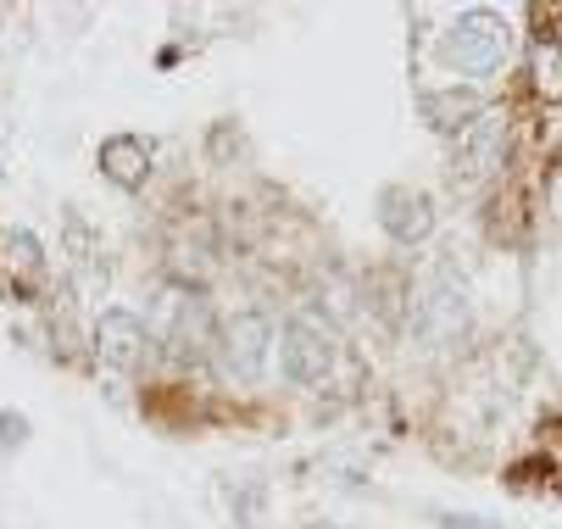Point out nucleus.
<instances>
[{
    "mask_svg": "<svg viewBox=\"0 0 562 529\" xmlns=\"http://www.w3.org/2000/svg\"><path fill=\"white\" fill-rule=\"evenodd\" d=\"M268 362V324L262 318H239L223 340V373L228 380H257Z\"/></svg>",
    "mask_w": 562,
    "mask_h": 529,
    "instance_id": "2",
    "label": "nucleus"
},
{
    "mask_svg": "<svg viewBox=\"0 0 562 529\" xmlns=\"http://www.w3.org/2000/svg\"><path fill=\"white\" fill-rule=\"evenodd\" d=\"M496 157H502V123L496 117H479V128L462 139V157L457 162H462L468 179H485L496 168Z\"/></svg>",
    "mask_w": 562,
    "mask_h": 529,
    "instance_id": "4",
    "label": "nucleus"
},
{
    "mask_svg": "<svg viewBox=\"0 0 562 529\" xmlns=\"http://www.w3.org/2000/svg\"><path fill=\"white\" fill-rule=\"evenodd\" d=\"M139 346H145V324L128 318V313H106V324H101V351H106L117 368H134V362H139Z\"/></svg>",
    "mask_w": 562,
    "mask_h": 529,
    "instance_id": "5",
    "label": "nucleus"
},
{
    "mask_svg": "<svg viewBox=\"0 0 562 529\" xmlns=\"http://www.w3.org/2000/svg\"><path fill=\"white\" fill-rule=\"evenodd\" d=\"M446 50H451L462 67H491V61L502 56V23L485 18V12H473V18L457 23V34L446 40Z\"/></svg>",
    "mask_w": 562,
    "mask_h": 529,
    "instance_id": "3",
    "label": "nucleus"
},
{
    "mask_svg": "<svg viewBox=\"0 0 562 529\" xmlns=\"http://www.w3.org/2000/svg\"><path fill=\"white\" fill-rule=\"evenodd\" d=\"M284 373L295 385H317L329 380V340L317 335L312 324H284Z\"/></svg>",
    "mask_w": 562,
    "mask_h": 529,
    "instance_id": "1",
    "label": "nucleus"
}]
</instances>
